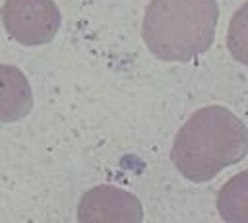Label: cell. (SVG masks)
Wrapping results in <instances>:
<instances>
[{"mask_svg": "<svg viewBox=\"0 0 248 223\" xmlns=\"http://www.w3.org/2000/svg\"><path fill=\"white\" fill-rule=\"evenodd\" d=\"M31 109L33 93L25 74L12 64H0V122H16Z\"/></svg>", "mask_w": 248, "mask_h": 223, "instance_id": "cell-5", "label": "cell"}, {"mask_svg": "<svg viewBox=\"0 0 248 223\" xmlns=\"http://www.w3.org/2000/svg\"><path fill=\"white\" fill-rule=\"evenodd\" d=\"M217 21V0H151L141 35L155 58L186 62L211 47Z\"/></svg>", "mask_w": 248, "mask_h": 223, "instance_id": "cell-2", "label": "cell"}, {"mask_svg": "<svg viewBox=\"0 0 248 223\" xmlns=\"http://www.w3.org/2000/svg\"><path fill=\"white\" fill-rule=\"evenodd\" d=\"M143 217L140 200L116 186L99 184L87 190L78 206L81 223H138Z\"/></svg>", "mask_w": 248, "mask_h": 223, "instance_id": "cell-4", "label": "cell"}, {"mask_svg": "<svg viewBox=\"0 0 248 223\" xmlns=\"http://www.w3.org/2000/svg\"><path fill=\"white\" fill-rule=\"evenodd\" d=\"M246 176H248V173L242 171L221 188L217 206H219L221 215L227 221H240V223L248 221V211H246V188H248L246 186Z\"/></svg>", "mask_w": 248, "mask_h": 223, "instance_id": "cell-6", "label": "cell"}, {"mask_svg": "<svg viewBox=\"0 0 248 223\" xmlns=\"http://www.w3.org/2000/svg\"><path fill=\"white\" fill-rule=\"evenodd\" d=\"M2 21L14 41L35 47L52 41L60 27V12L52 0H6Z\"/></svg>", "mask_w": 248, "mask_h": 223, "instance_id": "cell-3", "label": "cell"}, {"mask_svg": "<svg viewBox=\"0 0 248 223\" xmlns=\"http://www.w3.org/2000/svg\"><path fill=\"white\" fill-rule=\"evenodd\" d=\"M246 151L244 122L221 105H207L182 124L170 155L182 176L192 182H205L225 167L244 159Z\"/></svg>", "mask_w": 248, "mask_h": 223, "instance_id": "cell-1", "label": "cell"}]
</instances>
